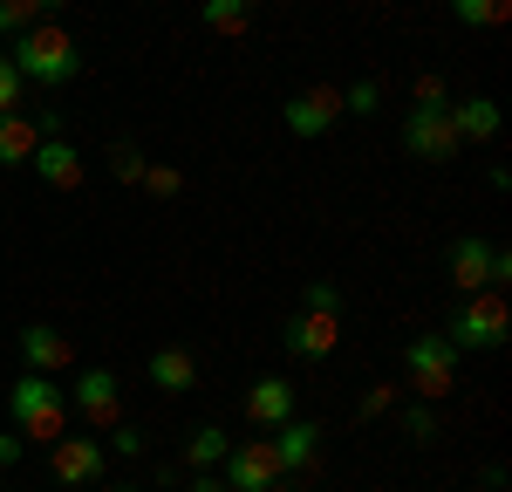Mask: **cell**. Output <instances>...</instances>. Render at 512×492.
I'll return each instance as SVG.
<instances>
[{"instance_id":"obj_1","label":"cell","mask_w":512,"mask_h":492,"mask_svg":"<svg viewBox=\"0 0 512 492\" xmlns=\"http://www.w3.org/2000/svg\"><path fill=\"white\" fill-rule=\"evenodd\" d=\"M14 69L21 82H35V89H69V82L89 69V55H82V41L69 28H55V21H35L28 35H14Z\"/></svg>"},{"instance_id":"obj_2","label":"cell","mask_w":512,"mask_h":492,"mask_svg":"<svg viewBox=\"0 0 512 492\" xmlns=\"http://www.w3.org/2000/svg\"><path fill=\"white\" fill-rule=\"evenodd\" d=\"M62 424H69V397H62V383L41 376V369L14 376V390H7V431H21V445H55Z\"/></svg>"},{"instance_id":"obj_3","label":"cell","mask_w":512,"mask_h":492,"mask_svg":"<svg viewBox=\"0 0 512 492\" xmlns=\"http://www.w3.org/2000/svg\"><path fill=\"white\" fill-rule=\"evenodd\" d=\"M444 342H451L458 356H492V349H506L512 342L506 294H465V301L451 308V322H444Z\"/></svg>"},{"instance_id":"obj_4","label":"cell","mask_w":512,"mask_h":492,"mask_svg":"<svg viewBox=\"0 0 512 492\" xmlns=\"http://www.w3.org/2000/svg\"><path fill=\"white\" fill-rule=\"evenodd\" d=\"M458 349L444 342V335H417L410 349H403V376H410V397L417 404H437V397H451L458 390Z\"/></svg>"},{"instance_id":"obj_5","label":"cell","mask_w":512,"mask_h":492,"mask_svg":"<svg viewBox=\"0 0 512 492\" xmlns=\"http://www.w3.org/2000/svg\"><path fill=\"white\" fill-rule=\"evenodd\" d=\"M512 281V253L492 240H458L451 246V287L458 294H506Z\"/></svg>"},{"instance_id":"obj_6","label":"cell","mask_w":512,"mask_h":492,"mask_svg":"<svg viewBox=\"0 0 512 492\" xmlns=\"http://www.w3.org/2000/svg\"><path fill=\"white\" fill-rule=\"evenodd\" d=\"M403 151L417 164H451L465 144H458V130H451V103H410V117H403Z\"/></svg>"},{"instance_id":"obj_7","label":"cell","mask_w":512,"mask_h":492,"mask_svg":"<svg viewBox=\"0 0 512 492\" xmlns=\"http://www.w3.org/2000/svg\"><path fill=\"white\" fill-rule=\"evenodd\" d=\"M48 472H55L69 492H89V486H103L110 451L96 445V438H55V445H48Z\"/></svg>"},{"instance_id":"obj_8","label":"cell","mask_w":512,"mask_h":492,"mask_svg":"<svg viewBox=\"0 0 512 492\" xmlns=\"http://www.w3.org/2000/svg\"><path fill=\"white\" fill-rule=\"evenodd\" d=\"M226 492H274L287 472H280V458H274V438H253V445H233L226 451Z\"/></svg>"},{"instance_id":"obj_9","label":"cell","mask_w":512,"mask_h":492,"mask_svg":"<svg viewBox=\"0 0 512 492\" xmlns=\"http://www.w3.org/2000/svg\"><path fill=\"white\" fill-rule=\"evenodd\" d=\"M280 117H287L294 137H328V130L342 123V89H335V82H308L301 96H287Z\"/></svg>"},{"instance_id":"obj_10","label":"cell","mask_w":512,"mask_h":492,"mask_svg":"<svg viewBox=\"0 0 512 492\" xmlns=\"http://www.w3.org/2000/svg\"><path fill=\"white\" fill-rule=\"evenodd\" d=\"M69 404L89 417V431H110V424L123 417V383H117V369H103V363L82 369L76 390H69Z\"/></svg>"},{"instance_id":"obj_11","label":"cell","mask_w":512,"mask_h":492,"mask_svg":"<svg viewBox=\"0 0 512 492\" xmlns=\"http://www.w3.org/2000/svg\"><path fill=\"white\" fill-rule=\"evenodd\" d=\"M280 342H287V356H301V363H321V356H335V342H342V315L301 308L294 322L280 328Z\"/></svg>"},{"instance_id":"obj_12","label":"cell","mask_w":512,"mask_h":492,"mask_svg":"<svg viewBox=\"0 0 512 492\" xmlns=\"http://www.w3.org/2000/svg\"><path fill=\"white\" fill-rule=\"evenodd\" d=\"M28 164H35V178L48 185V192H76L82 178H89V164H82V151L69 144V137H41Z\"/></svg>"},{"instance_id":"obj_13","label":"cell","mask_w":512,"mask_h":492,"mask_svg":"<svg viewBox=\"0 0 512 492\" xmlns=\"http://www.w3.org/2000/svg\"><path fill=\"white\" fill-rule=\"evenodd\" d=\"M451 130H458V144H492L506 130V110L492 96H451Z\"/></svg>"},{"instance_id":"obj_14","label":"cell","mask_w":512,"mask_h":492,"mask_svg":"<svg viewBox=\"0 0 512 492\" xmlns=\"http://www.w3.org/2000/svg\"><path fill=\"white\" fill-rule=\"evenodd\" d=\"M144 376L158 383L164 397H185V390H198V356L185 342H164L158 356H144Z\"/></svg>"},{"instance_id":"obj_15","label":"cell","mask_w":512,"mask_h":492,"mask_svg":"<svg viewBox=\"0 0 512 492\" xmlns=\"http://www.w3.org/2000/svg\"><path fill=\"white\" fill-rule=\"evenodd\" d=\"M69 356H76V349H69V335H62L55 322H28L21 328V363L28 369L55 376V369H69Z\"/></svg>"},{"instance_id":"obj_16","label":"cell","mask_w":512,"mask_h":492,"mask_svg":"<svg viewBox=\"0 0 512 492\" xmlns=\"http://www.w3.org/2000/svg\"><path fill=\"white\" fill-rule=\"evenodd\" d=\"M315 451H321V424H315V417H287V424L274 431L280 472H308V465H315Z\"/></svg>"},{"instance_id":"obj_17","label":"cell","mask_w":512,"mask_h":492,"mask_svg":"<svg viewBox=\"0 0 512 492\" xmlns=\"http://www.w3.org/2000/svg\"><path fill=\"white\" fill-rule=\"evenodd\" d=\"M246 417L267 424V431H280V424L294 417V383H287V376H253V390H246Z\"/></svg>"},{"instance_id":"obj_18","label":"cell","mask_w":512,"mask_h":492,"mask_svg":"<svg viewBox=\"0 0 512 492\" xmlns=\"http://www.w3.org/2000/svg\"><path fill=\"white\" fill-rule=\"evenodd\" d=\"M198 28H212L219 41H239L253 28V0H198Z\"/></svg>"},{"instance_id":"obj_19","label":"cell","mask_w":512,"mask_h":492,"mask_svg":"<svg viewBox=\"0 0 512 492\" xmlns=\"http://www.w3.org/2000/svg\"><path fill=\"white\" fill-rule=\"evenodd\" d=\"M35 144H41L35 117H21V110L0 117V171H7V164H28V158H35Z\"/></svg>"},{"instance_id":"obj_20","label":"cell","mask_w":512,"mask_h":492,"mask_svg":"<svg viewBox=\"0 0 512 492\" xmlns=\"http://www.w3.org/2000/svg\"><path fill=\"white\" fill-rule=\"evenodd\" d=\"M62 14V0H0V41L28 35L35 21H55Z\"/></svg>"},{"instance_id":"obj_21","label":"cell","mask_w":512,"mask_h":492,"mask_svg":"<svg viewBox=\"0 0 512 492\" xmlns=\"http://www.w3.org/2000/svg\"><path fill=\"white\" fill-rule=\"evenodd\" d=\"M226 451H233V438H226L219 424H198L192 438H185V465H198V472H212V465H226Z\"/></svg>"},{"instance_id":"obj_22","label":"cell","mask_w":512,"mask_h":492,"mask_svg":"<svg viewBox=\"0 0 512 492\" xmlns=\"http://www.w3.org/2000/svg\"><path fill=\"white\" fill-rule=\"evenodd\" d=\"M451 21L458 28H506L512 0H451Z\"/></svg>"},{"instance_id":"obj_23","label":"cell","mask_w":512,"mask_h":492,"mask_svg":"<svg viewBox=\"0 0 512 492\" xmlns=\"http://www.w3.org/2000/svg\"><path fill=\"white\" fill-rule=\"evenodd\" d=\"M137 185H144L151 199H178V192H185V171H178V164H144Z\"/></svg>"},{"instance_id":"obj_24","label":"cell","mask_w":512,"mask_h":492,"mask_svg":"<svg viewBox=\"0 0 512 492\" xmlns=\"http://www.w3.org/2000/svg\"><path fill=\"white\" fill-rule=\"evenodd\" d=\"M403 438H410V445H431L437 438V410L410 397V404H403Z\"/></svg>"},{"instance_id":"obj_25","label":"cell","mask_w":512,"mask_h":492,"mask_svg":"<svg viewBox=\"0 0 512 492\" xmlns=\"http://www.w3.org/2000/svg\"><path fill=\"white\" fill-rule=\"evenodd\" d=\"M144 151H137V144H130V137H117V144H110V171H117L123 185H137V178H144Z\"/></svg>"},{"instance_id":"obj_26","label":"cell","mask_w":512,"mask_h":492,"mask_svg":"<svg viewBox=\"0 0 512 492\" xmlns=\"http://www.w3.org/2000/svg\"><path fill=\"white\" fill-rule=\"evenodd\" d=\"M21 96H28V82H21V69H14V55L0 48V117L21 110Z\"/></svg>"},{"instance_id":"obj_27","label":"cell","mask_w":512,"mask_h":492,"mask_svg":"<svg viewBox=\"0 0 512 492\" xmlns=\"http://www.w3.org/2000/svg\"><path fill=\"white\" fill-rule=\"evenodd\" d=\"M110 451H117V458H144V431H137V424H110Z\"/></svg>"},{"instance_id":"obj_28","label":"cell","mask_w":512,"mask_h":492,"mask_svg":"<svg viewBox=\"0 0 512 492\" xmlns=\"http://www.w3.org/2000/svg\"><path fill=\"white\" fill-rule=\"evenodd\" d=\"M376 103H383V89H376V82H349V89H342V110H355V117H369Z\"/></svg>"},{"instance_id":"obj_29","label":"cell","mask_w":512,"mask_h":492,"mask_svg":"<svg viewBox=\"0 0 512 492\" xmlns=\"http://www.w3.org/2000/svg\"><path fill=\"white\" fill-rule=\"evenodd\" d=\"M390 404H396V383H369V390H362V404H355V417H383Z\"/></svg>"},{"instance_id":"obj_30","label":"cell","mask_w":512,"mask_h":492,"mask_svg":"<svg viewBox=\"0 0 512 492\" xmlns=\"http://www.w3.org/2000/svg\"><path fill=\"white\" fill-rule=\"evenodd\" d=\"M301 308H321V315H342V294H335V281H315Z\"/></svg>"},{"instance_id":"obj_31","label":"cell","mask_w":512,"mask_h":492,"mask_svg":"<svg viewBox=\"0 0 512 492\" xmlns=\"http://www.w3.org/2000/svg\"><path fill=\"white\" fill-rule=\"evenodd\" d=\"M410 103H451L444 76H417V82H410Z\"/></svg>"},{"instance_id":"obj_32","label":"cell","mask_w":512,"mask_h":492,"mask_svg":"<svg viewBox=\"0 0 512 492\" xmlns=\"http://www.w3.org/2000/svg\"><path fill=\"white\" fill-rule=\"evenodd\" d=\"M21 451H28V445H21V431H0V465H14Z\"/></svg>"},{"instance_id":"obj_33","label":"cell","mask_w":512,"mask_h":492,"mask_svg":"<svg viewBox=\"0 0 512 492\" xmlns=\"http://www.w3.org/2000/svg\"><path fill=\"white\" fill-rule=\"evenodd\" d=\"M185 492H226V479H219V472H192V486Z\"/></svg>"},{"instance_id":"obj_34","label":"cell","mask_w":512,"mask_h":492,"mask_svg":"<svg viewBox=\"0 0 512 492\" xmlns=\"http://www.w3.org/2000/svg\"><path fill=\"white\" fill-rule=\"evenodd\" d=\"M103 492H144V486H103Z\"/></svg>"},{"instance_id":"obj_35","label":"cell","mask_w":512,"mask_h":492,"mask_svg":"<svg viewBox=\"0 0 512 492\" xmlns=\"http://www.w3.org/2000/svg\"><path fill=\"white\" fill-rule=\"evenodd\" d=\"M89 492H96V486H89Z\"/></svg>"}]
</instances>
